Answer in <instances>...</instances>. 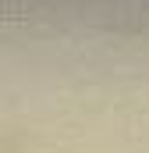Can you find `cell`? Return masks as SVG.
<instances>
[]
</instances>
